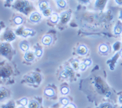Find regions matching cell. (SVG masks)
Returning a JSON list of instances; mask_svg holds the SVG:
<instances>
[{"label":"cell","instance_id":"6da1fadb","mask_svg":"<svg viewBox=\"0 0 122 108\" xmlns=\"http://www.w3.org/2000/svg\"><path fill=\"white\" fill-rule=\"evenodd\" d=\"M10 52V46L7 44H3L1 46V52L3 55H7Z\"/></svg>","mask_w":122,"mask_h":108},{"label":"cell","instance_id":"7a4b0ae2","mask_svg":"<svg viewBox=\"0 0 122 108\" xmlns=\"http://www.w3.org/2000/svg\"><path fill=\"white\" fill-rule=\"evenodd\" d=\"M15 34L12 31H7L4 34V39L7 41H11L15 39Z\"/></svg>","mask_w":122,"mask_h":108},{"label":"cell","instance_id":"3957f363","mask_svg":"<svg viewBox=\"0 0 122 108\" xmlns=\"http://www.w3.org/2000/svg\"><path fill=\"white\" fill-rule=\"evenodd\" d=\"M41 19V16L40 14L37 12H34L30 15V20L34 22H37Z\"/></svg>","mask_w":122,"mask_h":108},{"label":"cell","instance_id":"277c9868","mask_svg":"<svg viewBox=\"0 0 122 108\" xmlns=\"http://www.w3.org/2000/svg\"><path fill=\"white\" fill-rule=\"evenodd\" d=\"M70 18V14L68 12H64L61 14V21L62 23L65 24L68 21Z\"/></svg>","mask_w":122,"mask_h":108},{"label":"cell","instance_id":"5b68a950","mask_svg":"<svg viewBox=\"0 0 122 108\" xmlns=\"http://www.w3.org/2000/svg\"><path fill=\"white\" fill-rule=\"evenodd\" d=\"M87 52V48L84 45H81L78 48V53L79 55H86Z\"/></svg>","mask_w":122,"mask_h":108},{"label":"cell","instance_id":"8992f818","mask_svg":"<svg viewBox=\"0 0 122 108\" xmlns=\"http://www.w3.org/2000/svg\"><path fill=\"white\" fill-rule=\"evenodd\" d=\"M52 42V37L50 35H45L42 39V43L45 45H50Z\"/></svg>","mask_w":122,"mask_h":108},{"label":"cell","instance_id":"52a82bcc","mask_svg":"<svg viewBox=\"0 0 122 108\" xmlns=\"http://www.w3.org/2000/svg\"><path fill=\"white\" fill-rule=\"evenodd\" d=\"M25 60L28 61H32V60H34V59L35 58L34 54L32 52H26L25 54Z\"/></svg>","mask_w":122,"mask_h":108},{"label":"cell","instance_id":"ba28073f","mask_svg":"<svg viewBox=\"0 0 122 108\" xmlns=\"http://www.w3.org/2000/svg\"><path fill=\"white\" fill-rule=\"evenodd\" d=\"M32 76H33L34 78L35 82L38 83V84H39V83L41 82V81H42V76H41L40 73H33V74H32Z\"/></svg>","mask_w":122,"mask_h":108},{"label":"cell","instance_id":"9c48e42d","mask_svg":"<svg viewBox=\"0 0 122 108\" xmlns=\"http://www.w3.org/2000/svg\"><path fill=\"white\" fill-rule=\"evenodd\" d=\"M20 48L22 50L25 52L28 51L29 49V45L26 41H23L20 43Z\"/></svg>","mask_w":122,"mask_h":108},{"label":"cell","instance_id":"30bf717a","mask_svg":"<svg viewBox=\"0 0 122 108\" xmlns=\"http://www.w3.org/2000/svg\"><path fill=\"white\" fill-rule=\"evenodd\" d=\"M122 32V26L120 24H117L114 28V33L116 35L120 34Z\"/></svg>","mask_w":122,"mask_h":108},{"label":"cell","instance_id":"8fae6325","mask_svg":"<svg viewBox=\"0 0 122 108\" xmlns=\"http://www.w3.org/2000/svg\"><path fill=\"white\" fill-rule=\"evenodd\" d=\"M59 17L58 15L57 14H55V13H53V14H51V17H50V20L53 23H56L57 22V21H58Z\"/></svg>","mask_w":122,"mask_h":108},{"label":"cell","instance_id":"7c38bea8","mask_svg":"<svg viewBox=\"0 0 122 108\" xmlns=\"http://www.w3.org/2000/svg\"><path fill=\"white\" fill-rule=\"evenodd\" d=\"M39 7H40V9L42 10H44L45 9H47L48 7V3L46 1H43L40 3V4H39Z\"/></svg>","mask_w":122,"mask_h":108},{"label":"cell","instance_id":"4fadbf2b","mask_svg":"<svg viewBox=\"0 0 122 108\" xmlns=\"http://www.w3.org/2000/svg\"><path fill=\"white\" fill-rule=\"evenodd\" d=\"M34 33L33 31L30 30V29H24L23 32L22 36H24V37H26L27 36L29 35H32Z\"/></svg>","mask_w":122,"mask_h":108},{"label":"cell","instance_id":"5bb4252c","mask_svg":"<svg viewBox=\"0 0 122 108\" xmlns=\"http://www.w3.org/2000/svg\"><path fill=\"white\" fill-rule=\"evenodd\" d=\"M45 94L47 96H49V97H53L54 95V91L51 88H49V89H45Z\"/></svg>","mask_w":122,"mask_h":108},{"label":"cell","instance_id":"9a60e30c","mask_svg":"<svg viewBox=\"0 0 122 108\" xmlns=\"http://www.w3.org/2000/svg\"><path fill=\"white\" fill-rule=\"evenodd\" d=\"M99 50L102 53H106L108 51V47L106 45H101L99 47Z\"/></svg>","mask_w":122,"mask_h":108},{"label":"cell","instance_id":"2e32d148","mask_svg":"<svg viewBox=\"0 0 122 108\" xmlns=\"http://www.w3.org/2000/svg\"><path fill=\"white\" fill-rule=\"evenodd\" d=\"M29 108H39V104L36 101H31L29 102Z\"/></svg>","mask_w":122,"mask_h":108},{"label":"cell","instance_id":"e0dca14e","mask_svg":"<svg viewBox=\"0 0 122 108\" xmlns=\"http://www.w3.org/2000/svg\"><path fill=\"white\" fill-rule=\"evenodd\" d=\"M1 75L2 76H4L5 77H6V76L10 75V72L9 70L7 69V68H4L1 71Z\"/></svg>","mask_w":122,"mask_h":108},{"label":"cell","instance_id":"ac0fdd59","mask_svg":"<svg viewBox=\"0 0 122 108\" xmlns=\"http://www.w3.org/2000/svg\"><path fill=\"white\" fill-rule=\"evenodd\" d=\"M52 10L51 8H47L43 10V14L46 17H49V16L51 15Z\"/></svg>","mask_w":122,"mask_h":108},{"label":"cell","instance_id":"d6986e66","mask_svg":"<svg viewBox=\"0 0 122 108\" xmlns=\"http://www.w3.org/2000/svg\"><path fill=\"white\" fill-rule=\"evenodd\" d=\"M72 67L73 69L75 70H78V69H79V61L78 60H74L72 63Z\"/></svg>","mask_w":122,"mask_h":108},{"label":"cell","instance_id":"ffe728a7","mask_svg":"<svg viewBox=\"0 0 122 108\" xmlns=\"http://www.w3.org/2000/svg\"><path fill=\"white\" fill-rule=\"evenodd\" d=\"M65 71L67 72L68 75L69 76H72L73 75H74V72H73V69L72 68H70V67H67L65 68Z\"/></svg>","mask_w":122,"mask_h":108},{"label":"cell","instance_id":"44dd1931","mask_svg":"<svg viewBox=\"0 0 122 108\" xmlns=\"http://www.w3.org/2000/svg\"><path fill=\"white\" fill-rule=\"evenodd\" d=\"M57 5L61 8H64L66 6V2L64 0H57Z\"/></svg>","mask_w":122,"mask_h":108},{"label":"cell","instance_id":"7402d4cb","mask_svg":"<svg viewBox=\"0 0 122 108\" xmlns=\"http://www.w3.org/2000/svg\"><path fill=\"white\" fill-rule=\"evenodd\" d=\"M14 22L17 24H21L23 22V19L20 17H17L14 18Z\"/></svg>","mask_w":122,"mask_h":108},{"label":"cell","instance_id":"603a6c76","mask_svg":"<svg viewBox=\"0 0 122 108\" xmlns=\"http://www.w3.org/2000/svg\"><path fill=\"white\" fill-rule=\"evenodd\" d=\"M6 95H7V92H6V90L2 88V89H1V91H0V97H1V100H2V99H3V98H4Z\"/></svg>","mask_w":122,"mask_h":108},{"label":"cell","instance_id":"cb8c5ba5","mask_svg":"<svg viewBox=\"0 0 122 108\" xmlns=\"http://www.w3.org/2000/svg\"><path fill=\"white\" fill-rule=\"evenodd\" d=\"M60 76H61V77L63 78H68L69 76L65 70L63 71L62 72H61V73H60Z\"/></svg>","mask_w":122,"mask_h":108},{"label":"cell","instance_id":"d4e9b609","mask_svg":"<svg viewBox=\"0 0 122 108\" xmlns=\"http://www.w3.org/2000/svg\"><path fill=\"white\" fill-rule=\"evenodd\" d=\"M42 53H43V51H42V49H37L35 51V55L37 56V57H39L42 55Z\"/></svg>","mask_w":122,"mask_h":108},{"label":"cell","instance_id":"484cf974","mask_svg":"<svg viewBox=\"0 0 122 108\" xmlns=\"http://www.w3.org/2000/svg\"><path fill=\"white\" fill-rule=\"evenodd\" d=\"M61 102L62 103V104H64V106H66L69 103V100L67 99H66V98H64V99H61Z\"/></svg>","mask_w":122,"mask_h":108},{"label":"cell","instance_id":"4316f807","mask_svg":"<svg viewBox=\"0 0 122 108\" xmlns=\"http://www.w3.org/2000/svg\"><path fill=\"white\" fill-rule=\"evenodd\" d=\"M99 108H113V106L112 104H109V103H104V104H101Z\"/></svg>","mask_w":122,"mask_h":108},{"label":"cell","instance_id":"83f0119b","mask_svg":"<svg viewBox=\"0 0 122 108\" xmlns=\"http://www.w3.org/2000/svg\"><path fill=\"white\" fill-rule=\"evenodd\" d=\"M61 92H62V93L63 94L65 95L68 94V92H69V90H68V89L67 88V87H64L61 89Z\"/></svg>","mask_w":122,"mask_h":108},{"label":"cell","instance_id":"f1b7e54d","mask_svg":"<svg viewBox=\"0 0 122 108\" xmlns=\"http://www.w3.org/2000/svg\"><path fill=\"white\" fill-rule=\"evenodd\" d=\"M28 103V100L26 99H23L20 100V103L22 106H26Z\"/></svg>","mask_w":122,"mask_h":108},{"label":"cell","instance_id":"f546056e","mask_svg":"<svg viewBox=\"0 0 122 108\" xmlns=\"http://www.w3.org/2000/svg\"><path fill=\"white\" fill-rule=\"evenodd\" d=\"M26 80H27V81H28V82H29V83H36V82H35V80H34V78L33 76H28V77H27Z\"/></svg>","mask_w":122,"mask_h":108},{"label":"cell","instance_id":"4dcf8cb0","mask_svg":"<svg viewBox=\"0 0 122 108\" xmlns=\"http://www.w3.org/2000/svg\"><path fill=\"white\" fill-rule=\"evenodd\" d=\"M120 47V42H117L116 43H115L114 45V48L115 50H118Z\"/></svg>","mask_w":122,"mask_h":108},{"label":"cell","instance_id":"1f68e13d","mask_svg":"<svg viewBox=\"0 0 122 108\" xmlns=\"http://www.w3.org/2000/svg\"><path fill=\"white\" fill-rule=\"evenodd\" d=\"M87 66L86 65V64L84 63V62L82 63L79 64V69H80L81 70H82V71L84 70Z\"/></svg>","mask_w":122,"mask_h":108},{"label":"cell","instance_id":"d6a6232c","mask_svg":"<svg viewBox=\"0 0 122 108\" xmlns=\"http://www.w3.org/2000/svg\"><path fill=\"white\" fill-rule=\"evenodd\" d=\"M23 27H21V28H20V29H18V30L17 31V34H18V35H22L23 34V32L24 30H23L22 29Z\"/></svg>","mask_w":122,"mask_h":108},{"label":"cell","instance_id":"836d02e7","mask_svg":"<svg viewBox=\"0 0 122 108\" xmlns=\"http://www.w3.org/2000/svg\"><path fill=\"white\" fill-rule=\"evenodd\" d=\"M84 63L87 66H90L92 64V61L90 60H89V59H87V60H86L84 61Z\"/></svg>","mask_w":122,"mask_h":108},{"label":"cell","instance_id":"e575fe53","mask_svg":"<svg viewBox=\"0 0 122 108\" xmlns=\"http://www.w3.org/2000/svg\"><path fill=\"white\" fill-rule=\"evenodd\" d=\"M65 108H76L75 105L73 104H71V103H68L67 105L65 106Z\"/></svg>","mask_w":122,"mask_h":108},{"label":"cell","instance_id":"d590c367","mask_svg":"<svg viewBox=\"0 0 122 108\" xmlns=\"http://www.w3.org/2000/svg\"><path fill=\"white\" fill-rule=\"evenodd\" d=\"M115 2L119 5H122V0H115Z\"/></svg>","mask_w":122,"mask_h":108},{"label":"cell","instance_id":"8d00e7d4","mask_svg":"<svg viewBox=\"0 0 122 108\" xmlns=\"http://www.w3.org/2000/svg\"><path fill=\"white\" fill-rule=\"evenodd\" d=\"M81 1L82 3H87V2L89 1V0H81Z\"/></svg>","mask_w":122,"mask_h":108},{"label":"cell","instance_id":"74e56055","mask_svg":"<svg viewBox=\"0 0 122 108\" xmlns=\"http://www.w3.org/2000/svg\"><path fill=\"white\" fill-rule=\"evenodd\" d=\"M119 101L120 103H122V95H121L120 97H119Z\"/></svg>","mask_w":122,"mask_h":108},{"label":"cell","instance_id":"f35d334b","mask_svg":"<svg viewBox=\"0 0 122 108\" xmlns=\"http://www.w3.org/2000/svg\"><path fill=\"white\" fill-rule=\"evenodd\" d=\"M120 18H121V19H122V10L121 11V13H120Z\"/></svg>","mask_w":122,"mask_h":108},{"label":"cell","instance_id":"ab89813d","mask_svg":"<svg viewBox=\"0 0 122 108\" xmlns=\"http://www.w3.org/2000/svg\"><path fill=\"white\" fill-rule=\"evenodd\" d=\"M120 56H121V57H122V50H121L120 52Z\"/></svg>","mask_w":122,"mask_h":108},{"label":"cell","instance_id":"60d3db41","mask_svg":"<svg viewBox=\"0 0 122 108\" xmlns=\"http://www.w3.org/2000/svg\"></svg>","mask_w":122,"mask_h":108}]
</instances>
